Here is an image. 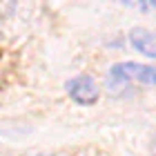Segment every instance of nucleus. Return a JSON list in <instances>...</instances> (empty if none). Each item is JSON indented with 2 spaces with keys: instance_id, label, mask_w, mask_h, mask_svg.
I'll list each match as a JSON object with an SVG mask.
<instances>
[{
  "instance_id": "f257e3e1",
  "label": "nucleus",
  "mask_w": 156,
  "mask_h": 156,
  "mask_svg": "<svg viewBox=\"0 0 156 156\" xmlns=\"http://www.w3.org/2000/svg\"><path fill=\"white\" fill-rule=\"evenodd\" d=\"M147 85V87H156V67L143 65V62H116L107 74V87L112 91H118L127 87V85Z\"/></svg>"
},
{
  "instance_id": "f03ea898",
  "label": "nucleus",
  "mask_w": 156,
  "mask_h": 156,
  "mask_svg": "<svg viewBox=\"0 0 156 156\" xmlns=\"http://www.w3.org/2000/svg\"><path fill=\"white\" fill-rule=\"evenodd\" d=\"M65 89H67L69 98L78 105H94L98 101V96H101V89H98L96 80L91 76H85V74L69 78Z\"/></svg>"
},
{
  "instance_id": "7ed1b4c3",
  "label": "nucleus",
  "mask_w": 156,
  "mask_h": 156,
  "mask_svg": "<svg viewBox=\"0 0 156 156\" xmlns=\"http://www.w3.org/2000/svg\"><path fill=\"white\" fill-rule=\"evenodd\" d=\"M129 42L136 51L156 58V31L147 29V27H134L129 31Z\"/></svg>"
},
{
  "instance_id": "20e7f679",
  "label": "nucleus",
  "mask_w": 156,
  "mask_h": 156,
  "mask_svg": "<svg viewBox=\"0 0 156 156\" xmlns=\"http://www.w3.org/2000/svg\"><path fill=\"white\" fill-rule=\"evenodd\" d=\"M38 156H49V154H38Z\"/></svg>"
}]
</instances>
